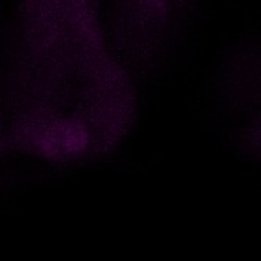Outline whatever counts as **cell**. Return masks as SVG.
I'll use <instances>...</instances> for the list:
<instances>
[{
  "mask_svg": "<svg viewBox=\"0 0 261 261\" xmlns=\"http://www.w3.org/2000/svg\"><path fill=\"white\" fill-rule=\"evenodd\" d=\"M185 0H125L126 22L138 36L154 40L165 36Z\"/></svg>",
  "mask_w": 261,
  "mask_h": 261,
  "instance_id": "cell-1",
  "label": "cell"
}]
</instances>
